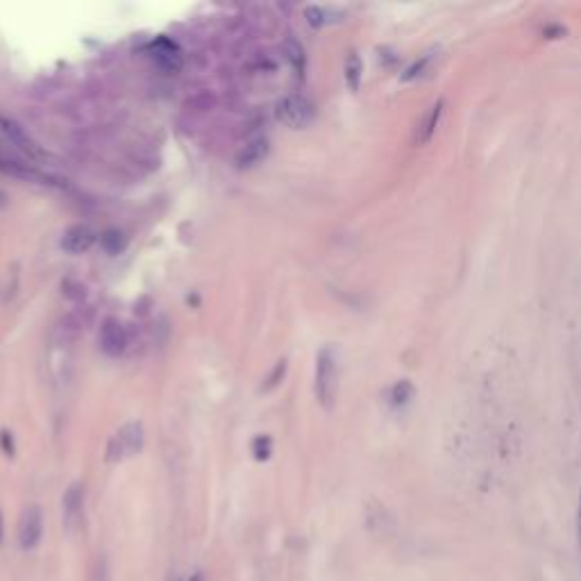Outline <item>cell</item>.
Returning a JSON list of instances; mask_svg holds the SVG:
<instances>
[{
	"label": "cell",
	"mask_w": 581,
	"mask_h": 581,
	"mask_svg": "<svg viewBox=\"0 0 581 581\" xmlns=\"http://www.w3.org/2000/svg\"><path fill=\"white\" fill-rule=\"evenodd\" d=\"M336 391H339V362L334 347L325 345L316 357V398L325 409L334 406Z\"/></svg>",
	"instance_id": "6da1fadb"
},
{
	"label": "cell",
	"mask_w": 581,
	"mask_h": 581,
	"mask_svg": "<svg viewBox=\"0 0 581 581\" xmlns=\"http://www.w3.org/2000/svg\"><path fill=\"white\" fill-rule=\"evenodd\" d=\"M143 440H146L143 425L141 423H127L109 438L107 457H104V459H107V463H119V461H123L127 457H134L136 452H141Z\"/></svg>",
	"instance_id": "7a4b0ae2"
},
{
	"label": "cell",
	"mask_w": 581,
	"mask_h": 581,
	"mask_svg": "<svg viewBox=\"0 0 581 581\" xmlns=\"http://www.w3.org/2000/svg\"><path fill=\"white\" fill-rule=\"evenodd\" d=\"M275 116L290 130H302L313 121L316 109H313V102L305 96H286L277 102Z\"/></svg>",
	"instance_id": "3957f363"
},
{
	"label": "cell",
	"mask_w": 581,
	"mask_h": 581,
	"mask_svg": "<svg viewBox=\"0 0 581 581\" xmlns=\"http://www.w3.org/2000/svg\"><path fill=\"white\" fill-rule=\"evenodd\" d=\"M0 132L7 136V141L18 148L23 155L32 161H41L45 159V153L41 150V146L34 141V139L23 130V127L14 121V119H7V116H0Z\"/></svg>",
	"instance_id": "277c9868"
},
{
	"label": "cell",
	"mask_w": 581,
	"mask_h": 581,
	"mask_svg": "<svg viewBox=\"0 0 581 581\" xmlns=\"http://www.w3.org/2000/svg\"><path fill=\"white\" fill-rule=\"evenodd\" d=\"M43 536V516L39 506H28L18 522V545L23 552L37 550Z\"/></svg>",
	"instance_id": "5b68a950"
},
{
	"label": "cell",
	"mask_w": 581,
	"mask_h": 581,
	"mask_svg": "<svg viewBox=\"0 0 581 581\" xmlns=\"http://www.w3.org/2000/svg\"><path fill=\"white\" fill-rule=\"evenodd\" d=\"M127 347V330L119 318H104L100 325V350L107 357H121Z\"/></svg>",
	"instance_id": "8992f818"
},
{
	"label": "cell",
	"mask_w": 581,
	"mask_h": 581,
	"mask_svg": "<svg viewBox=\"0 0 581 581\" xmlns=\"http://www.w3.org/2000/svg\"><path fill=\"white\" fill-rule=\"evenodd\" d=\"M82 506H85V488L82 484H71L66 488L64 499H62V511H64V529L68 533H75L82 525Z\"/></svg>",
	"instance_id": "52a82bcc"
},
{
	"label": "cell",
	"mask_w": 581,
	"mask_h": 581,
	"mask_svg": "<svg viewBox=\"0 0 581 581\" xmlns=\"http://www.w3.org/2000/svg\"><path fill=\"white\" fill-rule=\"evenodd\" d=\"M443 109H445V100L443 98H438V100H434L432 104H429L427 107V112L423 114V119L418 121V125H416V143L418 146H425L429 139L434 136V132H436V127H438V123H440V116H443Z\"/></svg>",
	"instance_id": "ba28073f"
},
{
	"label": "cell",
	"mask_w": 581,
	"mask_h": 581,
	"mask_svg": "<svg viewBox=\"0 0 581 581\" xmlns=\"http://www.w3.org/2000/svg\"><path fill=\"white\" fill-rule=\"evenodd\" d=\"M153 60L164 73H180L182 71V53L175 43H170L166 39H159L153 45Z\"/></svg>",
	"instance_id": "9c48e42d"
},
{
	"label": "cell",
	"mask_w": 581,
	"mask_h": 581,
	"mask_svg": "<svg viewBox=\"0 0 581 581\" xmlns=\"http://www.w3.org/2000/svg\"><path fill=\"white\" fill-rule=\"evenodd\" d=\"M96 241V232L91 229L89 225H73L64 232L62 237V248L68 254H82L87 252Z\"/></svg>",
	"instance_id": "30bf717a"
},
{
	"label": "cell",
	"mask_w": 581,
	"mask_h": 581,
	"mask_svg": "<svg viewBox=\"0 0 581 581\" xmlns=\"http://www.w3.org/2000/svg\"><path fill=\"white\" fill-rule=\"evenodd\" d=\"M0 173H5V175H11V178H18V180H28V182H39V184H50L48 175H43L37 168H32L30 164H23L18 159H11L7 155H0Z\"/></svg>",
	"instance_id": "8fae6325"
},
{
	"label": "cell",
	"mask_w": 581,
	"mask_h": 581,
	"mask_svg": "<svg viewBox=\"0 0 581 581\" xmlns=\"http://www.w3.org/2000/svg\"><path fill=\"white\" fill-rule=\"evenodd\" d=\"M268 139L266 136H257V139H250V141L239 150L237 155V164L239 168H252L257 166L261 159H266L268 155Z\"/></svg>",
	"instance_id": "7c38bea8"
},
{
	"label": "cell",
	"mask_w": 581,
	"mask_h": 581,
	"mask_svg": "<svg viewBox=\"0 0 581 581\" xmlns=\"http://www.w3.org/2000/svg\"><path fill=\"white\" fill-rule=\"evenodd\" d=\"M364 77V62L357 53H350L345 60V82L350 87V91H359V85H362Z\"/></svg>",
	"instance_id": "4fadbf2b"
},
{
	"label": "cell",
	"mask_w": 581,
	"mask_h": 581,
	"mask_svg": "<svg viewBox=\"0 0 581 581\" xmlns=\"http://www.w3.org/2000/svg\"><path fill=\"white\" fill-rule=\"evenodd\" d=\"M100 246L107 254H119L125 248V237L121 234L119 229H107L100 237Z\"/></svg>",
	"instance_id": "5bb4252c"
},
{
	"label": "cell",
	"mask_w": 581,
	"mask_h": 581,
	"mask_svg": "<svg viewBox=\"0 0 581 581\" xmlns=\"http://www.w3.org/2000/svg\"><path fill=\"white\" fill-rule=\"evenodd\" d=\"M413 398V384L409 379H400L398 384L391 389V402L395 406H402Z\"/></svg>",
	"instance_id": "9a60e30c"
},
{
	"label": "cell",
	"mask_w": 581,
	"mask_h": 581,
	"mask_svg": "<svg viewBox=\"0 0 581 581\" xmlns=\"http://www.w3.org/2000/svg\"><path fill=\"white\" fill-rule=\"evenodd\" d=\"M429 62H432V55H429V53L420 55V57H418V60H413L409 66L404 68V73H402V77H400V80H402V82H411V80H416L418 75H423V71L427 68V64H429Z\"/></svg>",
	"instance_id": "2e32d148"
},
{
	"label": "cell",
	"mask_w": 581,
	"mask_h": 581,
	"mask_svg": "<svg viewBox=\"0 0 581 581\" xmlns=\"http://www.w3.org/2000/svg\"><path fill=\"white\" fill-rule=\"evenodd\" d=\"M271 447H273V440L268 436H257L252 440V455L257 461H266L271 457Z\"/></svg>",
	"instance_id": "e0dca14e"
},
{
	"label": "cell",
	"mask_w": 581,
	"mask_h": 581,
	"mask_svg": "<svg viewBox=\"0 0 581 581\" xmlns=\"http://www.w3.org/2000/svg\"><path fill=\"white\" fill-rule=\"evenodd\" d=\"M284 48H286V53H288L290 64H293L295 68H302V66H305V48H302V45H300L295 39H288Z\"/></svg>",
	"instance_id": "ac0fdd59"
},
{
	"label": "cell",
	"mask_w": 581,
	"mask_h": 581,
	"mask_svg": "<svg viewBox=\"0 0 581 581\" xmlns=\"http://www.w3.org/2000/svg\"><path fill=\"white\" fill-rule=\"evenodd\" d=\"M305 18L309 21V26L320 28V26H325V23H327V9H322L318 5H311V7L305 9Z\"/></svg>",
	"instance_id": "d6986e66"
},
{
	"label": "cell",
	"mask_w": 581,
	"mask_h": 581,
	"mask_svg": "<svg viewBox=\"0 0 581 581\" xmlns=\"http://www.w3.org/2000/svg\"><path fill=\"white\" fill-rule=\"evenodd\" d=\"M284 373H286V362L282 359V362H277V366L273 368V373H271V377L266 379V384H264V391H271L273 386H277L282 381V377H284Z\"/></svg>",
	"instance_id": "ffe728a7"
},
{
	"label": "cell",
	"mask_w": 581,
	"mask_h": 581,
	"mask_svg": "<svg viewBox=\"0 0 581 581\" xmlns=\"http://www.w3.org/2000/svg\"><path fill=\"white\" fill-rule=\"evenodd\" d=\"M577 541L581 550V486H579V499H577Z\"/></svg>",
	"instance_id": "44dd1931"
},
{
	"label": "cell",
	"mask_w": 581,
	"mask_h": 581,
	"mask_svg": "<svg viewBox=\"0 0 581 581\" xmlns=\"http://www.w3.org/2000/svg\"><path fill=\"white\" fill-rule=\"evenodd\" d=\"M3 447H5L7 455H14V445H11V434H7V432H3Z\"/></svg>",
	"instance_id": "7402d4cb"
},
{
	"label": "cell",
	"mask_w": 581,
	"mask_h": 581,
	"mask_svg": "<svg viewBox=\"0 0 581 581\" xmlns=\"http://www.w3.org/2000/svg\"><path fill=\"white\" fill-rule=\"evenodd\" d=\"M5 541V522H3V514H0V545Z\"/></svg>",
	"instance_id": "603a6c76"
},
{
	"label": "cell",
	"mask_w": 581,
	"mask_h": 581,
	"mask_svg": "<svg viewBox=\"0 0 581 581\" xmlns=\"http://www.w3.org/2000/svg\"><path fill=\"white\" fill-rule=\"evenodd\" d=\"M189 581H202V575H200V572H195Z\"/></svg>",
	"instance_id": "cb8c5ba5"
}]
</instances>
